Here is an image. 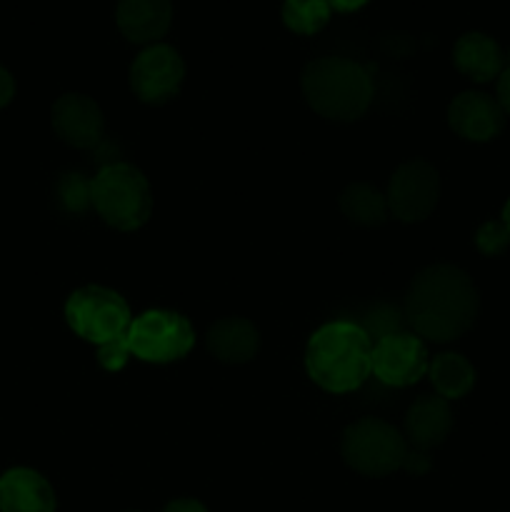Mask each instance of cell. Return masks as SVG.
<instances>
[{"instance_id":"12","label":"cell","mask_w":510,"mask_h":512,"mask_svg":"<svg viewBox=\"0 0 510 512\" xmlns=\"http://www.w3.org/2000/svg\"><path fill=\"white\" fill-rule=\"evenodd\" d=\"M55 138L75 150H90L103 140L105 115L90 95L65 93L50 108Z\"/></svg>"},{"instance_id":"22","label":"cell","mask_w":510,"mask_h":512,"mask_svg":"<svg viewBox=\"0 0 510 512\" xmlns=\"http://www.w3.org/2000/svg\"><path fill=\"white\" fill-rule=\"evenodd\" d=\"M400 315H398V310H393L390 305H375V308L368 313V318H365V323H360V325H363L365 333H368L375 343V340L383 338V335L400 333L398 325L405 323V320H393V318H400Z\"/></svg>"},{"instance_id":"13","label":"cell","mask_w":510,"mask_h":512,"mask_svg":"<svg viewBox=\"0 0 510 512\" xmlns=\"http://www.w3.org/2000/svg\"><path fill=\"white\" fill-rule=\"evenodd\" d=\"M448 125L468 143H490L505 128V110L483 90H465L448 105Z\"/></svg>"},{"instance_id":"23","label":"cell","mask_w":510,"mask_h":512,"mask_svg":"<svg viewBox=\"0 0 510 512\" xmlns=\"http://www.w3.org/2000/svg\"><path fill=\"white\" fill-rule=\"evenodd\" d=\"M130 360V348H128V338H115L110 343L100 345L98 348V363L100 368L108 370V373H118L128 365Z\"/></svg>"},{"instance_id":"26","label":"cell","mask_w":510,"mask_h":512,"mask_svg":"<svg viewBox=\"0 0 510 512\" xmlns=\"http://www.w3.org/2000/svg\"><path fill=\"white\" fill-rule=\"evenodd\" d=\"M495 93H498L500 108L505 110V115H510V65L503 70V73H500L498 88H495Z\"/></svg>"},{"instance_id":"18","label":"cell","mask_w":510,"mask_h":512,"mask_svg":"<svg viewBox=\"0 0 510 512\" xmlns=\"http://www.w3.org/2000/svg\"><path fill=\"white\" fill-rule=\"evenodd\" d=\"M338 205L345 220L358 225V228H378L390 215L385 193L378 185L368 183V180H355V183H350L340 193Z\"/></svg>"},{"instance_id":"20","label":"cell","mask_w":510,"mask_h":512,"mask_svg":"<svg viewBox=\"0 0 510 512\" xmlns=\"http://www.w3.org/2000/svg\"><path fill=\"white\" fill-rule=\"evenodd\" d=\"M283 25L295 35H318L333 18L328 0H283L280 8Z\"/></svg>"},{"instance_id":"24","label":"cell","mask_w":510,"mask_h":512,"mask_svg":"<svg viewBox=\"0 0 510 512\" xmlns=\"http://www.w3.org/2000/svg\"><path fill=\"white\" fill-rule=\"evenodd\" d=\"M15 90H18V85H15L13 73H10L5 65H0V110L8 108V105L13 103Z\"/></svg>"},{"instance_id":"28","label":"cell","mask_w":510,"mask_h":512,"mask_svg":"<svg viewBox=\"0 0 510 512\" xmlns=\"http://www.w3.org/2000/svg\"><path fill=\"white\" fill-rule=\"evenodd\" d=\"M500 223H503V225H505V230H508V233H510V198L505 200L503 213H500Z\"/></svg>"},{"instance_id":"3","label":"cell","mask_w":510,"mask_h":512,"mask_svg":"<svg viewBox=\"0 0 510 512\" xmlns=\"http://www.w3.org/2000/svg\"><path fill=\"white\" fill-rule=\"evenodd\" d=\"M300 90L310 110L333 123H355L368 113L375 98L368 68L343 55L310 60L300 75Z\"/></svg>"},{"instance_id":"5","label":"cell","mask_w":510,"mask_h":512,"mask_svg":"<svg viewBox=\"0 0 510 512\" xmlns=\"http://www.w3.org/2000/svg\"><path fill=\"white\" fill-rule=\"evenodd\" d=\"M408 453L403 430L380 418L355 420L340 438L343 463L363 478H388L395 470H403Z\"/></svg>"},{"instance_id":"25","label":"cell","mask_w":510,"mask_h":512,"mask_svg":"<svg viewBox=\"0 0 510 512\" xmlns=\"http://www.w3.org/2000/svg\"><path fill=\"white\" fill-rule=\"evenodd\" d=\"M163 512H208V508L195 498H178V500H170V503L163 508Z\"/></svg>"},{"instance_id":"1","label":"cell","mask_w":510,"mask_h":512,"mask_svg":"<svg viewBox=\"0 0 510 512\" xmlns=\"http://www.w3.org/2000/svg\"><path fill=\"white\" fill-rule=\"evenodd\" d=\"M480 310L478 288L458 265H428L410 280L403 300V320L425 343H453L475 325Z\"/></svg>"},{"instance_id":"7","label":"cell","mask_w":510,"mask_h":512,"mask_svg":"<svg viewBox=\"0 0 510 512\" xmlns=\"http://www.w3.org/2000/svg\"><path fill=\"white\" fill-rule=\"evenodd\" d=\"M125 338L130 355L150 365L178 363L195 348L193 323L170 308H150L135 315Z\"/></svg>"},{"instance_id":"6","label":"cell","mask_w":510,"mask_h":512,"mask_svg":"<svg viewBox=\"0 0 510 512\" xmlns=\"http://www.w3.org/2000/svg\"><path fill=\"white\" fill-rule=\"evenodd\" d=\"M63 315L68 328L95 348L123 338L133 323L128 300L105 285H83L73 290L65 300Z\"/></svg>"},{"instance_id":"27","label":"cell","mask_w":510,"mask_h":512,"mask_svg":"<svg viewBox=\"0 0 510 512\" xmlns=\"http://www.w3.org/2000/svg\"><path fill=\"white\" fill-rule=\"evenodd\" d=\"M333 13H355V10L365 8L370 0H328Z\"/></svg>"},{"instance_id":"4","label":"cell","mask_w":510,"mask_h":512,"mask_svg":"<svg viewBox=\"0 0 510 512\" xmlns=\"http://www.w3.org/2000/svg\"><path fill=\"white\" fill-rule=\"evenodd\" d=\"M90 205L105 225L120 233H133L153 215V190L140 168L108 163L90 180Z\"/></svg>"},{"instance_id":"14","label":"cell","mask_w":510,"mask_h":512,"mask_svg":"<svg viewBox=\"0 0 510 512\" xmlns=\"http://www.w3.org/2000/svg\"><path fill=\"white\" fill-rule=\"evenodd\" d=\"M115 25L128 43H160L173 25V0H118Z\"/></svg>"},{"instance_id":"15","label":"cell","mask_w":510,"mask_h":512,"mask_svg":"<svg viewBox=\"0 0 510 512\" xmlns=\"http://www.w3.org/2000/svg\"><path fill=\"white\" fill-rule=\"evenodd\" d=\"M58 498L43 473L33 468H10L0 475V512H55Z\"/></svg>"},{"instance_id":"8","label":"cell","mask_w":510,"mask_h":512,"mask_svg":"<svg viewBox=\"0 0 510 512\" xmlns=\"http://www.w3.org/2000/svg\"><path fill=\"white\" fill-rule=\"evenodd\" d=\"M388 213L405 225L423 223L440 200V173L423 158H410L393 170L385 190Z\"/></svg>"},{"instance_id":"10","label":"cell","mask_w":510,"mask_h":512,"mask_svg":"<svg viewBox=\"0 0 510 512\" xmlns=\"http://www.w3.org/2000/svg\"><path fill=\"white\" fill-rule=\"evenodd\" d=\"M453 410H450L448 400L440 395H420L413 405L408 408L403 420V435L408 440V463L405 470L410 475H423L430 470L428 453L438 445L445 443L450 433H453Z\"/></svg>"},{"instance_id":"2","label":"cell","mask_w":510,"mask_h":512,"mask_svg":"<svg viewBox=\"0 0 510 512\" xmlns=\"http://www.w3.org/2000/svg\"><path fill=\"white\" fill-rule=\"evenodd\" d=\"M305 373L330 395L355 393L373 375V338L355 320H330L305 345Z\"/></svg>"},{"instance_id":"16","label":"cell","mask_w":510,"mask_h":512,"mask_svg":"<svg viewBox=\"0 0 510 512\" xmlns=\"http://www.w3.org/2000/svg\"><path fill=\"white\" fill-rule=\"evenodd\" d=\"M260 330L253 320L228 315L213 323L205 333V348L218 363L223 365H245L260 353Z\"/></svg>"},{"instance_id":"21","label":"cell","mask_w":510,"mask_h":512,"mask_svg":"<svg viewBox=\"0 0 510 512\" xmlns=\"http://www.w3.org/2000/svg\"><path fill=\"white\" fill-rule=\"evenodd\" d=\"M510 245V233L505 230V225L500 220H488V223L480 225L475 230V248L478 253L488 255V258H498L508 250Z\"/></svg>"},{"instance_id":"11","label":"cell","mask_w":510,"mask_h":512,"mask_svg":"<svg viewBox=\"0 0 510 512\" xmlns=\"http://www.w3.org/2000/svg\"><path fill=\"white\" fill-rule=\"evenodd\" d=\"M428 365V345L410 330L383 335L373 343L370 370L388 388H410L428 375Z\"/></svg>"},{"instance_id":"9","label":"cell","mask_w":510,"mask_h":512,"mask_svg":"<svg viewBox=\"0 0 510 512\" xmlns=\"http://www.w3.org/2000/svg\"><path fill=\"white\" fill-rule=\"evenodd\" d=\"M185 83V60L173 45H145L128 70L130 93L145 105H165L180 95Z\"/></svg>"},{"instance_id":"19","label":"cell","mask_w":510,"mask_h":512,"mask_svg":"<svg viewBox=\"0 0 510 512\" xmlns=\"http://www.w3.org/2000/svg\"><path fill=\"white\" fill-rule=\"evenodd\" d=\"M475 368L465 355L460 353H438L430 358L428 380L435 388V395L453 403L465 398L475 388Z\"/></svg>"},{"instance_id":"17","label":"cell","mask_w":510,"mask_h":512,"mask_svg":"<svg viewBox=\"0 0 510 512\" xmlns=\"http://www.w3.org/2000/svg\"><path fill=\"white\" fill-rule=\"evenodd\" d=\"M453 65L460 75L473 83H490V80L500 78V73L505 70V53L498 40L473 30L455 40Z\"/></svg>"}]
</instances>
